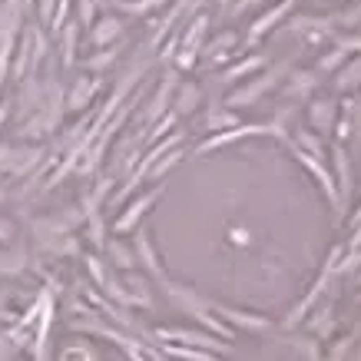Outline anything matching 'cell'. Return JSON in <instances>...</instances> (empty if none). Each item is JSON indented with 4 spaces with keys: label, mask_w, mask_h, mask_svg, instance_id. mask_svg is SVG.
I'll use <instances>...</instances> for the list:
<instances>
[{
    "label": "cell",
    "mask_w": 361,
    "mask_h": 361,
    "mask_svg": "<svg viewBox=\"0 0 361 361\" xmlns=\"http://www.w3.org/2000/svg\"><path fill=\"white\" fill-rule=\"evenodd\" d=\"M116 30H120V23H106V27H99L97 30V40H106V37H113Z\"/></svg>",
    "instance_id": "6da1fadb"
},
{
    "label": "cell",
    "mask_w": 361,
    "mask_h": 361,
    "mask_svg": "<svg viewBox=\"0 0 361 361\" xmlns=\"http://www.w3.org/2000/svg\"><path fill=\"white\" fill-rule=\"evenodd\" d=\"M50 11H54V0H40V13H44V17H50Z\"/></svg>",
    "instance_id": "7a4b0ae2"
}]
</instances>
